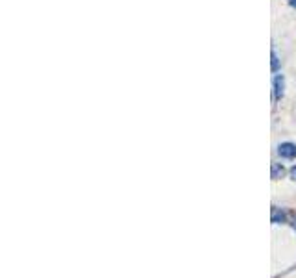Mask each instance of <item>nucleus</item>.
Returning a JSON list of instances; mask_svg holds the SVG:
<instances>
[{"label":"nucleus","instance_id":"nucleus-3","mask_svg":"<svg viewBox=\"0 0 296 278\" xmlns=\"http://www.w3.org/2000/svg\"><path fill=\"white\" fill-rule=\"evenodd\" d=\"M281 175H283V167L279 169V165H278V163H272V178H274V180H278V178H279Z\"/></svg>","mask_w":296,"mask_h":278},{"label":"nucleus","instance_id":"nucleus-4","mask_svg":"<svg viewBox=\"0 0 296 278\" xmlns=\"http://www.w3.org/2000/svg\"><path fill=\"white\" fill-rule=\"evenodd\" d=\"M278 56H276V54H274L272 52V71H278Z\"/></svg>","mask_w":296,"mask_h":278},{"label":"nucleus","instance_id":"nucleus-1","mask_svg":"<svg viewBox=\"0 0 296 278\" xmlns=\"http://www.w3.org/2000/svg\"><path fill=\"white\" fill-rule=\"evenodd\" d=\"M278 154L285 159L296 158V145H292V143H281L278 147Z\"/></svg>","mask_w":296,"mask_h":278},{"label":"nucleus","instance_id":"nucleus-6","mask_svg":"<svg viewBox=\"0 0 296 278\" xmlns=\"http://www.w3.org/2000/svg\"><path fill=\"white\" fill-rule=\"evenodd\" d=\"M289 4H290L292 8H296V0H289Z\"/></svg>","mask_w":296,"mask_h":278},{"label":"nucleus","instance_id":"nucleus-5","mask_svg":"<svg viewBox=\"0 0 296 278\" xmlns=\"http://www.w3.org/2000/svg\"><path fill=\"white\" fill-rule=\"evenodd\" d=\"M290 176H292V178L296 180V165L292 167V169H290Z\"/></svg>","mask_w":296,"mask_h":278},{"label":"nucleus","instance_id":"nucleus-2","mask_svg":"<svg viewBox=\"0 0 296 278\" xmlns=\"http://www.w3.org/2000/svg\"><path fill=\"white\" fill-rule=\"evenodd\" d=\"M283 85H285V82H283V76H276L274 78V98L278 100V98H281V95H283Z\"/></svg>","mask_w":296,"mask_h":278}]
</instances>
